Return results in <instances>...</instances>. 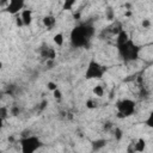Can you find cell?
<instances>
[{"label": "cell", "mask_w": 153, "mask_h": 153, "mask_svg": "<svg viewBox=\"0 0 153 153\" xmlns=\"http://www.w3.org/2000/svg\"><path fill=\"white\" fill-rule=\"evenodd\" d=\"M94 35V27L90 24H79L74 26L71 31L69 39L71 44L74 48H84L87 47L91 38Z\"/></svg>", "instance_id": "obj_1"}, {"label": "cell", "mask_w": 153, "mask_h": 153, "mask_svg": "<svg viewBox=\"0 0 153 153\" xmlns=\"http://www.w3.org/2000/svg\"><path fill=\"white\" fill-rule=\"evenodd\" d=\"M117 49H118V54H120L121 59L127 61V62L135 61L139 57V54H140V47L131 38H129L122 45H118Z\"/></svg>", "instance_id": "obj_2"}, {"label": "cell", "mask_w": 153, "mask_h": 153, "mask_svg": "<svg viewBox=\"0 0 153 153\" xmlns=\"http://www.w3.org/2000/svg\"><path fill=\"white\" fill-rule=\"evenodd\" d=\"M106 72V67L98 62L96 59H91L85 69V79L86 80H100Z\"/></svg>", "instance_id": "obj_3"}, {"label": "cell", "mask_w": 153, "mask_h": 153, "mask_svg": "<svg viewBox=\"0 0 153 153\" xmlns=\"http://www.w3.org/2000/svg\"><path fill=\"white\" fill-rule=\"evenodd\" d=\"M43 141L36 135H29L19 140V147L22 153H36L43 147Z\"/></svg>", "instance_id": "obj_4"}, {"label": "cell", "mask_w": 153, "mask_h": 153, "mask_svg": "<svg viewBox=\"0 0 153 153\" xmlns=\"http://www.w3.org/2000/svg\"><path fill=\"white\" fill-rule=\"evenodd\" d=\"M116 110H117V118H128L134 115L136 104L133 99L122 98L116 102Z\"/></svg>", "instance_id": "obj_5"}, {"label": "cell", "mask_w": 153, "mask_h": 153, "mask_svg": "<svg viewBox=\"0 0 153 153\" xmlns=\"http://www.w3.org/2000/svg\"><path fill=\"white\" fill-rule=\"evenodd\" d=\"M24 8H25V1L24 0H11V1H8L7 6L4 10L10 14L16 16V14L20 13Z\"/></svg>", "instance_id": "obj_6"}, {"label": "cell", "mask_w": 153, "mask_h": 153, "mask_svg": "<svg viewBox=\"0 0 153 153\" xmlns=\"http://www.w3.org/2000/svg\"><path fill=\"white\" fill-rule=\"evenodd\" d=\"M20 19L23 22V25L24 26H30L32 24V20H33V13H32V10L30 8H24L22 12H20Z\"/></svg>", "instance_id": "obj_7"}, {"label": "cell", "mask_w": 153, "mask_h": 153, "mask_svg": "<svg viewBox=\"0 0 153 153\" xmlns=\"http://www.w3.org/2000/svg\"><path fill=\"white\" fill-rule=\"evenodd\" d=\"M42 22H43V25H44L48 30H51V29L55 26V24H56V19H55V17H54L53 14H47V16H44L43 19H42Z\"/></svg>", "instance_id": "obj_8"}, {"label": "cell", "mask_w": 153, "mask_h": 153, "mask_svg": "<svg viewBox=\"0 0 153 153\" xmlns=\"http://www.w3.org/2000/svg\"><path fill=\"white\" fill-rule=\"evenodd\" d=\"M146 146H147L146 140L142 139V137H139V139L133 143V149H134L135 152H137V153H142V152L146 149Z\"/></svg>", "instance_id": "obj_9"}, {"label": "cell", "mask_w": 153, "mask_h": 153, "mask_svg": "<svg viewBox=\"0 0 153 153\" xmlns=\"http://www.w3.org/2000/svg\"><path fill=\"white\" fill-rule=\"evenodd\" d=\"M129 38H130V37H129L128 32L122 29V30L116 35V45H117V47H118V45H122V44L126 43Z\"/></svg>", "instance_id": "obj_10"}, {"label": "cell", "mask_w": 153, "mask_h": 153, "mask_svg": "<svg viewBox=\"0 0 153 153\" xmlns=\"http://www.w3.org/2000/svg\"><path fill=\"white\" fill-rule=\"evenodd\" d=\"M91 146H92V151L94 152H97V151H100L102 148H104L105 146H106V140H104V139H98V140H94V141H92V143H91Z\"/></svg>", "instance_id": "obj_11"}, {"label": "cell", "mask_w": 153, "mask_h": 153, "mask_svg": "<svg viewBox=\"0 0 153 153\" xmlns=\"http://www.w3.org/2000/svg\"><path fill=\"white\" fill-rule=\"evenodd\" d=\"M41 55H42L43 57L48 59V60H54V59H55V50H54L53 48H50V47L43 48V49L41 50Z\"/></svg>", "instance_id": "obj_12"}, {"label": "cell", "mask_w": 153, "mask_h": 153, "mask_svg": "<svg viewBox=\"0 0 153 153\" xmlns=\"http://www.w3.org/2000/svg\"><path fill=\"white\" fill-rule=\"evenodd\" d=\"M53 41H54L55 45H57V47H62L63 43H65V36H63V33H62V32H57V33H55V35L53 36Z\"/></svg>", "instance_id": "obj_13"}, {"label": "cell", "mask_w": 153, "mask_h": 153, "mask_svg": "<svg viewBox=\"0 0 153 153\" xmlns=\"http://www.w3.org/2000/svg\"><path fill=\"white\" fill-rule=\"evenodd\" d=\"M92 93H93L94 97L102 98V97L104 96V87H103L102 85H96V86H93V88H92Z\"/></svg>", "instance_id": "obj_14"}, {"label": "cell", "mask_w": 153, "mask_h": 153, "mask_svg": "<svg viewBox=\"0 0 153 153\" xmlns=\"http://www.w3.org/2000/svg\"><path fill=\"white\" fill-rule=\"evenodd\" d=\"M75 4H76L75 0H66L62 4V10H72Z\"/></svg>", "instance_id": "obj_15"}, {"label": "cell", "mask_w": 153, "mask_h": 153, "mask_svg": "<svg viewBox=\"0 0 153 153\" xmlns=\"http://www.w3.org/2000/svg\"><path fill=\"white\" fill-rule=\"evenodd\" d=\"M8 115H10V110H8V108H7V106H0V117H1L4 121L7 120Z\"/></svg>", "instance_id": "obj_16"}, {"label": "cell", "mask_w": 153, "mask_h": 153, "mask_svg": "<svg viewBox=\"0 0 153 153\" xmlns=\"http://www.w3.org/2000/svg\"><path fill=\"white\" fill-rule=\"evenodd\" d=\"M86 108L87 109H90V110H92V109H96L97 108V102L96 100H93V99H87L86 100Z\"/></svg>", "instance_id": "obj_17"}, {"label": "cell", "mask_w": 153, "mask_h": 153, "mask_svg": "<svg viewBox=\"0 0 153 153\" xmlns=\"http://www.w3.org/2000/svg\"><path fill=\"white\" fill-rule=\"evenodd\" d=\"M53 97H54V99H55V100L60 102V100L62 99V92H61V90H60V88H57V90L53 91Z\"/></svg>", "instance_id": "obj_18"}, {"label": "cell", "mask_w": 153, "mask_h": 153, "mask_svg": "<svg viewBox=\"0 0 153 153\" xmlns=\"http://www.w3.org/2000/svg\"><path fill=\"white\" fill-rule=\"evenodd\" d=\"M47 88L49 90V91H55V90H57L59 88V86H57V84L56 82H54V81H48L47 82Z\"/></svg>", "instance_id": "obj_19"}, {"label": "cell", "mask_w": 153, "mask_h": 153, "mask_svg": "<svg viewBox=\"0 0 153 153\" xmlns=\"http://www.w3.org/2000/svg\"><path fill=\"white\" fill-rule=\"evenodd\" d=\"M122 137H123V131H122V129H121V128H115V139H116L117 141H120Z\"/></svg>", "instance_id": "obj_20"}, {"label": "cell", "mask_w": 153, "mask_h": 153, "mask_svg": "<svg viewBox=\"0 0 153 153\" xmlns=\"http://www.w3.org/2000/svg\"><path fill=\"white\" fill-rule=\"evenodd\" d=\"M19 112H20V109H19L18 106H12V108L10 109V114H11L12 116H18Z\"/></svg>", "instance_id": "obj_21"}, {"label": "cell", "mask_w": 153, "mask_h": 153, "mask_svg": "<svg viewBox=\"0 0 153 153\" xmlns=\"http://www.w3.org/2000/svg\"><path fill=\"white\" fill-rule=\"evenodd\" d=\"M105 14H106V18H108L109 20L114 19V16H115V13H114V11H112L111 8H108V10H106V12H105Z\"/></svg>", "instance_id": "obj_22"}, {"label": "cell", "mask_w": 153, "mask_h": 153, "mask_svg": "<svg viewBox=\"0 0 153 153\" xmlns=\"http://www.w3.org/2000/svg\"><path fill=\"white\" fill-rule=\"evenodd\" d=\"M146 124H147L148 127H152V126H153V114H149L148 118L146 120Z\"/></svg>", "instance_id": "obj_23"}, {"label": "cell", "mask_w": 153, "mask_h": 153, "mask_svg": "<svg viewBox=\"0 0 153 153\" xmlns=\"http://www.w3.org/2000/svg\"><path fill=\"white\" fill-rule=\"evenodd\" d=\"M141 25H142L143 27H149V26H151V20H149V19H143L142 23H141Z\"/></svg>", "instance_id": "obj_24"}, {"label": "cell", "mask_w": 153, "mask_h": 153, "mask_svg": "<svg viewBox=\"0 0 153 153\" xmlns=\"http://www.w3.org/2000/svg\"><path fill=\"white\" fill-rule=\"evenodd\" d=\"M16 25H17V26H19V27L24 26V25H23V22H22V19H20V17H19V16L16 18Z\"/></svg>", "instance_id": "obj_25"}, {"label": "cell", "mask_w": 153, "mask_h": 153, "mask_svg": "<svg viewBox=\"0 0 153 153\" xmlns=\"http://www.w3.org/2000/svg\"><path fill=\"white\" fill-rule=\"evenodd\" d=\"M4 123H5V121L0 117V133H1V130H2V128H4Z\"/></svg>", "instance_id": "obj_26"}, {"label": "cell", "mask_w": 153, "mask_h": 153, "mask_svg": "<svg viewBox=\"0 0 153 153\" xmlns=\"http://www.w3.org/2000/svg\"><path fill=\"white\" fill-rule=\"evenodd\" d=\"M4 68V63H2V61H0V71Z\"/></svg>", "instance_id": "obj_27"}, {"label": "cell", "mask_w": 153, "mask_h": 153, "mask_svg": "<svg viewBox=\"0 0 153 153\" xmlns=\"http://www.w3.org/2000/svg\"><path fill=\"white\" fill-rule=\"evenodd\" d=\"M0 153H2V151H1V149H0Z\"/></svg>", "instance_id": "obj_28"}]
</instances>
